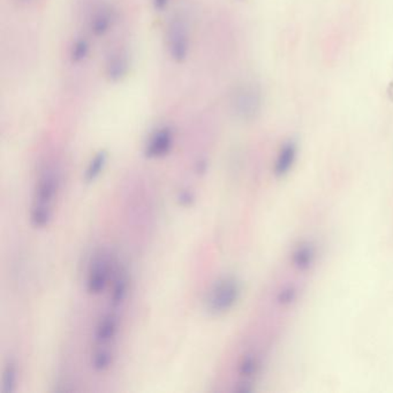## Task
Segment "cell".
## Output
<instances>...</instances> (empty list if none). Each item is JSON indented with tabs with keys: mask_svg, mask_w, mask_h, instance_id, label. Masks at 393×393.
Returning <instances> with one entry per match:
<instances>
[{
	"mask_svg": "<svg viewBox=\"0 0 393 393\" xmlns=\"http://www.w3.org/2000/svg\"><path fill=\"white\" fill-rule=\"evenodd\" d=\"M58 189V172L51 166H46L37 179L32 209L46 210L52 213V204L55 200Z\"/></svg>",
	"mask_w": 393,
	"mask_h": 393,
	"instance_id": "cell-4",
	"label": "cell"
},
{
	"mask_svg": "<svg viewBox=\"0 0 393 393\" xmlns=\"http://www.w3.org/2000/svg\"><path fill=\"white\" fill-rule=\"evenodd\" d=\"M232 107L234 113L240 119L247 121L255 119L261 111V91L255 84H244L234 93Z\"/></svg>",
	"mask_w": 393,
	"mask_h": 393,
	"instance_id": "cell-3",
	"label": "cell"
},
{
	"mask_svg": "<svg viewBox=\"0 0 393 393\" xmlns=\"http://www.w3.org/2000/svg\"><path fill=\"white\" fill-rule=\"evenodd\" d=\"M16 367L14 362L10 361L4 369L1 393H13L16 385Z\"/></svg>",
	"mask_w": 393,
	"mask_h": 393,
	"instance_id": "cell-13",
	"label": "cell"
},
{
	"mask_svg": "<svg viewBox=\"0 0 393 393\" xmlns=\"http://www.w3.org/2000/svg\"><path fill=\"white\" fill-rule=\"evenodd\" d=\"M118 326H119V321L116 315L109 314V315L104 316L96 328L95 339H96L97 344L104 346L111 342V340L116 337Z\"/></svg>",
	"mask_w": 393,
	"mask_h": 393,
	"instance_id": "cell-9",
	"label": "cell"
},
{
	"mask_svg": "<svg viewBox=\"0 0 393 393\" xmlns=\"http://www.w3.org/2000/svg\"><path fill=\"white\" fill-rule=\"evenodd\" d=\"M107 161V152L105 150H100L97 152L94 158L91 159V163L88 165L87 171L84 173V180L88 184L94 182L97 178L100 177V173L103 172Z\"/></svg>",
	"mask_w": 393,
	"mask_h": 393,
	"instance_id": "cell-11",
	"label": "cell"
},
{
	"mask_svg": "<svg viewBox=\"0 0 393 393\" xmlns=\"http://www.w3.org/2000/svg\"><path fill=\"white\" fill-rule=\"evenodd\" d=\"M240 297V285L234 277L220 278L213 284L206 297V308L213 315L227 313Z\"/></svg>",
	"mask_w": 393,
	"mask_h": 393,
	"instance_id": "cell-1",
	"label": "cell"
},
{
	"mask_svg": "<svg viewBox=\"0 0 393 393\" xmlns=\"http://www.w3.org/2000/svg\"><path fill=\"white\" fill-rule=\"evenodd\" d=\"M168 53L174 62H182L189 53V26L187 20L180 14L173 15L166 30Z\"/></svg>",
	"mask_w": 393,
	"mask_h": 393,
	"instance_id": "cell-2",
	"label": "cell"
},
{
	"mask_svg": "<svg viewBox=\"0 0 393 393\" xmlns=\"http://www.w3.org/2000/svg\"><path fill=\"white\" fill-rule=\"evenodd\" d=\"M128 69L129 58L127 52L125 50H116L112 52L107 59V67H105L109 80L112 82L123 80L128 73Z\"/></svg>",
	"mask_w": 393,
	"mask_h": 393,
	"instance_id": "cell-7",
	"label": "cell"
},
{
	"mask_svg": "<svg viewBox=\"0 0 393 393\" xmlns=\"http://www.w3.org/2000/svg\"><path fill=\"white\" fill-rule=\"evenodd\" d=\"M127 294V279L125 276H119L116 279L114 287H113L112 297H111V305L113 307L120 306Z\"/></svg>",
	"mask_w": 393,
	"mask_h": 393,
	"instance_id": "cell-14",
	"label": "cell"
},
{
	"mask_svg": "<svg viewBox=\"0 0 393 393\" xmlns=\"http://www.w3.org/2000/svg\"><path fill=\"white\" fill-rule=\"evenodd\" d=\"M113 22V13L111 10H102L91 20V32L96 36H103L110 30Z\"/></svg>",
	"mask_w": 393,
	"mask_h": 393,
	"instance_id": "cell-12",
	"label": "cell"
},
{
	"mask_svg": "<svg viewBox=\"0 0 393 393\" xmlns=\"http://www.w3.org/2000/svg\"><path fill=\"white\" fill-rule=\"evenodd\" d=\"M173 145V132L170 127H163L154 133L145 147V156L148 158H161L171 152Z\"/></svg>",
	"mask_w": 393,
	"mask_h": 393,
	"instance_id": "cell-6",
	"label": "cell"
},
{
	"mask_svg": "<svg viewBox=\"0 0 393 393\" xmlns=\"http://www.w3.org/2000/svg\"><path fill=\"white\" fill-rule=\"evenodd\" d=\"M295 299H297V290L294 287L291 286L284 288L281 293H279V297H278V301L283 306H288Z\"/></svg>",
	"mask_w": 393,
	"mask_h": 393,
	"instance_id": "cell-18",
	"label": "cell"
},
{
	"mask_svg": "<svg viewBox=\"0 0 393 393\" xmlns=\"http://www.w3.org/2000/svg\"><path fill=\"white\" fill-rule=\"evenodd\" d=\"M109 279V262L105 255H97L91 262L89 274H88V292L91 294H100L107 286Z\"/></svg>",
	"mask_w": 393,
	"mask_h": 393,
	"instance_id": "cell-5",
	"label": "cell"
},
{
	"mask_svg": "<svg viewBox=\"0 0 393 393\" xmlns=\"http://www.w3.org/2000/svg\"><path fill=\"white\" fill-rule=\"evenodd\" d=\"M298 148L297 145L294 142H287L281 147V150L278 152L276 163H274V173L278 177H283L285 174L293 168L295 159H297Z\"/></svg>",
	"mask_w": 393,
	"mask_h": 393,
	"instance_id": "cell-8",
	"label": "cell"
},
{
	"mask_svg": "<svg viewBox=\"0 0 393 393\" xmlns=\"http://www.w3.org/2000/svg\"><path fill=\"white\" fill-rule=\"evenodd\" d=\"M111 364H112V354L107 349H100L95 353L94 360H93V367L95 371H107Z\"/></svg>",
	"mask_w": 393,
	"mask_h": 393,
	"instance_id": "cell-16",
	"label": "cell"
},
{
	"mask_svg": "<svg viewBox=\"0 0 393 393\" xmlns=\"http://www.w3.org/2000/svg\"><path fill=\"white\" fill-rule=\"evenodd\" d=\"M89 53V43L84 39H80L74 43L71 50L72 62L75 64L84 62Z\"/></svg>",
	"mask_w": 393,
	"mask_h": 393,
	"instance_id": "cell-15",
	"label": "cell"
},
{
	"mask_svg": "<svg viewBox=\"0 0 393 393\" xmlns=\"http://www.w3.org/2000/svg\"><path fill=\"white\" fill-rule=\"evenodd\" d=\"M258 360L253 355H247L246 358L242 359L239 366V374L242 378H252L253 375L256 374L258 371Z\"/></svg>",
	"mask_w": 393,
	"mask_h": 393,
	"instance_id": "cell-17",
	"label": "cell"
},
{
	"mask_svg": "<svg viewBox=\"0 0 393 393\" xmlns=\"http://www.w3.org/2000/svg\"><path fill=\"white\" fill-rule=\"evenodd\" d=\"M178 199H179V202L185 206H190L194 202L193 194L190 193L189 190H182L179 194Z\"/></svg>",
	"mask_w": 393,
	"mask_h": 393,
	"instance_id": "cell-19",
	"label": "cell"
},
{
	"mask_svg": "<svg viewBox=\"0 0 393 393\" xmlns=\"http://www.w3.org/2000/svg\"><path fill=\"white\" fill-rule=\"evenodd\" d=\"M316 258V249L310 242H303L298 246L292 255L294 267L299 271H306L313 267Z\"/></svg>",
	"mask_w": 393,
	"mask_h": 393,
	"instance_id": "cell-10",
	"label": "cell"
},
{
	"mask_svg": "<svg viewBox=\"0 0 393 393\" xmlns=\"http://www.w3.org/2000/svg\"><path fill=\"white\" fill-rule=\"evenodd\" d=\"M170 0H154V6H155L156 10L163 11L166 8Z\"/></svg>",
	"mask_w": 393,
	"mask_h": 393,
	"instance_id": "cell-20",
	"label": "cell"
}]
</instances>
